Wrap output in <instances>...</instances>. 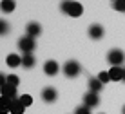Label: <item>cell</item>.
I'll return each mask as SVG.
<instances>
[{
	"instance_id": "cell-25",
	"label": "cell",
	"mask_w": 125,
	"mask_h": 114,
	"mask_svg": "<svg viewBox=\"0 0 125 114\" xmlns=\"http://www.w3.org/2000/svg\"><path fill=\"white\" fill-rule=\"evenodd\" d=\"M122 112H123V114H125V105H123V111H122Z\"/></svg>"
},
{
	"instance_id": "cell-12",
	"label": "cell",
	"mask_w": 125,
	"mask_h": 114,
	"mask_svg": "<svg viewBox=\"0 0 125 114\" xmlns=\"http://www.w3.org/2000/svg\"><path fill=\"white\" fill-rule=\"evenodd\" d=\"M6 63H7V67H20L22 65V56H18V54H7V58H6Z\"/></svg>"
},
{
	"instance_id": "cell-24",
	"label": "cell",
	"mask_w": 125,
	"mask_h": 114,
	"mask_svg": "<svg viewBox=\"0 0 125 114\" xmlns=\"http://www.w3.org/2000/svg\"><path fill=\"white\" fill-rule=\"evenodd\" d=\"M123 82H125V67H123Z\"/></svg>"
},
{
	"instance_id": "cell-20",
	"label": "cell",
	"mask_w": 125,
	"mask_h": 114,
	"mask_svg": "<svg viewBox=\"0 0 125 114\" xmlns=\"http://www.w3.org/2000/svg\"><path fill=\"white\" fill-rule=\"evenodd\" d=\"M7 83H9V85H13V87H18L20 78L16 76V74H9V76H7Z\"/></svg>"
},
{
	"instance_id": "cell-7",
	"label": "cell",
	"mask_w": 125,
	"mask_h": 114,
	"mask_svg": "<svg viewBox=\"0 0 125 114\" xmlns=\"http://www.w3.org/2000/svg\"><path fill=\"white\" fill-rule=\"evenodd\" d=\"M58 71H60V65H58V62H54V60H47L44 63V73L47 76H54V74H58Z\"/></svg>"
},
{
	"instance_id": "cell-4",
	"label": "cell",
	"mask_w": 125,
	"mask_h": 114,
	"mask_svg": "<svg viewBox=\"0 0 125 114\" xmlns=\"http://www.w3.org/2000/svg\"><path fill=\"white\" fill-rule=\"evenodd\" d=\"M80 71H82L80 63H78V62H74V60H69V62L63 65V74H65L67 78H74V76H78Z\"/></svg>"
},
{
	"instance_id": "cell-26",
	"label": "cell",
	"mask_w": 125,
	"mask_h": 114,
	"mask_svg": "<svg viewBox=\"0 0 125 114\" xmlns=\"http://www.w3.org/2000/svg\"><path fill=\"white\" fill-rule=\"evenodd\" d=\"M100 114H105V112H100Z\"/></svg>"
},
{
	"instance_id": "cell-11",
	"label": "cell",
	"mask_w": 125,
	"mask_h": 114,
	"mask_svg": "<svg viewBox=\"0 0 125 114\" xmlns=\"http://www.w3.org/2000/svg\"><path fill=\"white\" fill-rule=\"evenodd\" d=\"M2 96L4 98H9V100H16V87L9 85V83L2 85Z\"/></svg>"
},
{
	"instance_id": "cell-2",
	"label": "cell",
	"mask_w": 125,
	"mask_h": 114,
	"mask_svg": "<svg viewBox=\"0 0 125 114\" xmlns=\"http://www.w3.org/2000/svg\"><path fill=\"white\" fill-rule=\"evenodd\" d=\"M34 47H36V42H34V38H31V36H22L18 40V49L24 51V54H31L34 51Z\"/></svg>"
},
{
	"instance_id": "cell-23",
	"label": "cell",
	"mask_w": 125,
	"mask_h": 114,
	"mask_svg": "<svg viewBox=\"0 0 125 114\" xmlns=\"http://www.w3.org/2000/svg\"><path fill=\"white\" fill-rule=\"evenodd\" d=\"M7 31H9L7 22H6V20H0V33H2V34H7Z\"/></svg>"
},
{
	"instance_id": "cell-5",
	"label": "cell",
	"mask_w": 125,
	"mask_h": 114,
	"mask_svg": "<svg viewBox=\"0 0 125 114\" xmlns=\"http://www.w3.org/2000/svg\"><path fill=\"white\" fill-rule=\"evenodd\" d=\"M98 103H100V96L98 93H94V91H87V93L83 94V105L85 107H98Z\"/></svg>"
},
{
	"instance_id": "cell-22",
	"label": "cell",
	"mask_w": 125,
	"mask_h": 114,
	"mask_svg": "<svg viewBox=\"0 0 125 114\" xmlns=\"http://www.w3.org/2000/svg\"><path fill=\"white\" fill-rule=\"evenodd\" d=\"M74 114H91V109L85 107V105H82V107H76Z\"/></svg>"
},
{
	"instance_id": "cell-1",
	"label": "cell",
	"mask_w": 125,
	"mask_h": 114,
	"mask_svg": "<svg viewBox=\"0 0 125 114\" xmlns=\"http://www.w3.org/2000/svg\"><path fill=\"white\" fill-rule=\"evenodd\" d=\"M60 7H62V11L65 13V15L73 16V18H78V16H82V13H83L82 4L76 2V0H63Z\"/></svg>"
},
{
	"instance_id": "cell-18",
	"label": "cell",
	"mask_w": 125,
	"mask_h": 114,
	"mask_svg": "<svg viewBox=\"0 0 125 114\" xmlns=\"http://www.w3.org/2000/svg\"><path fill=\"white\" fill-rule=\"evenodd\" d=\"M98 80H100L103 85H105V83H109V82H113L111 80V74H109V71H102L100 74H98Z\"/></svg>"
},
{
	"instance_id": "cell-9",
	"label": "cell",
	"mask_w": 125,
	"mask_h": 114,
	"mask_svg": "<svg viewBox=\"0 0 125 114\" xmlns=\"http://www.w3.org/2000/svg\"><path fill=\"white\" fill-rule=\"evenodd\" d=\"M109 74H111V80H113V82H123V67H122V65L111 67Z\"/></svg>"
},
{
	"instance_id": "cell-17",
	"label": "cell",
	"mask_w": 125,
	"mask_h": 114,
	"mask_svg": "<svg viewBox=\"0 0 125 114\" xmlns=\"http://www.w3.org/2000/svg\"><path fill=\"white\" fill-rule=\"evenodd\" d=\"M34 62H36V60H34L33 54H24L22 56V65H24V67H27V69H31L34 65Z\"/></svg>"
},
{
	"instance_id": "cell-27",
	"label": "cell",
	"mask_w": 125,
	"mask_h": 114,
	"mask_svg": "<svg viewBox=\"0 0 125 114\" xmlns=\"http://www.w3.org/2000/svg\"><path fill=\"white\" fill-rule=\"evenodd\" d=\"M113 2H116V0H113Z\"/></svg>"
},
{
	"instance_id": "cell-16",
	"label": "cell",
	"mask_w": 125,
	"mask_h": 114,
	"mask_svg": "<svg viewBox=\"0 0 125 114\" xmlns=\"http://www.w3.org/2000/svg\"><path fill=\"white\" fill-rule=\"evenodd\" d=\"M103 83L98 80V78H91L89 80V91H94V93H98V91H102Z\"/></svg>"
},
{
	"instance_id": "cell-8",
	"label": "cell",
	"mask_w": 125,
	"mask_h": 114,
	"mask_svg": "<svg viewBox=\"0 0 125 114\" xmlns=\"http://www.w3.org/2000/svg\"><path fill=\"white\" fill-rule=\"evenodd\" d=\"M103 27L100 24H93L91 27H89V36L93 38V40H100V38H103Z\"/></svg>"
},
{
	"instance_id": "cell-21",
	"label": "cell",
	"mask_w": 125,
	"mask_h": 114,
	"mask_svg": "<svg viewBox=\"0 0 125 114\" xmlns=\"http://www.w3.org/2000/svg\"><path fill=\"white\" fill-rule=\"evenodd\" d=\"M113 7L116 11H120V13H125V0H116L113 4Z\"/></svg>"
},
{
	"instance_id": "cell-19",
	"label": "cell",
	"mask_w": 125,
	"mask_h": 114,
	"mask_svg": "<svg viewBox=\"0 0 125 114\" xmlns=\"http://www.w3.org/2000/svg\"><path fill=\"white\" fill-rule=\"evenodd\" d=\"M18 100L24 103V107H29V105H33V96H29V94H22Z\"/></svg>"
},
{
	"instance_id": "cell-13",
	"label": "cell",
	"mask_w": 125,
	"mask_h": 114,
	"mask_svg": "<svg viewBox=\"0 0 125 114\" xmlns=\"http://www.w3.org/2000/svg\"><path fill=\"white\" fill-rule=\"evenodd\" d=\"M24 111H25V107L18 98L11 102V114H24Z\"/></svg>"
},
{
	"instance_id": "cell-10",
	"label": "cell",
	"mask_w": 125,
	"mask_h": 114,
	"mask_svg": "<svg viewBox=\"0 0 125 114\" xmlns=\"http://www.w3.org/2000/svg\"><path fill=\"white\" fill-rule=\"evenodd\" d=\"M25 31H27V36H31V38H36L38 34L42 33V27L36 24V22H29V24H27V27H25Z\"/></svg>"
},
{
	"instance_id": "cell-14",
	"label": "cell",
	"mask_w": 125,
	"mask_h": 114,
	"mask_svg": "<svg viewBox=\"0 0 125 114\" xmlns=\"http://www.w3.org/2000/svg\"><path fill=\"white\" fill-rule=\"evenodd\" d=\"M11 102H13V100L4 98V96H2V100H0V114H7V112H11Z\"/></svg>"
},
{
	"instance_id": "cell-15",
	"label": "cell",
	"mask_w": 125,
	"mask_h": 114,
	"mask_svg": "<svg viewBox=\"0 0 125 114\" xmlns=\"http://www.w3.org/2000/svg\"><path fill=\"white\" fill-rule=\"evenodd\" d=\"M15 7H16L15 0H2V4H0V9H2L4 13H11Z\"/></svg>"
},
{
	"instance_id": "cell-6",
	"label": "cell",
	"mask_w": 125,
	"mask_h": 114,
	"mask_svg": "<svg viewBox=\"0 0 125 114\" xmlns=\"http://www.w3.org/2000/svg\"><path fill=\"white\" fill-rule=\"evenodd\" d=\"M56 98H58V91L54 89V87H45L44 91H42V100L47 103H53V102H56Z\"/></svg>"
},
{
	"instance_id": "cell-3",
	"label": "cell",
	"mask_w": 125,
	"mask_h": 114,
	"mask_svg": "<svg viewBox=\"0 0 125 114\" xmlns=\"http://www.w3.org/2000/svg\"><path fill=\"white\" fill-rule=\"evenodd\" d=\"M125 60V54L122 49H113L109 51V54H107V62L111 63V67H116V65H122Z\"/></svg>"
}]
</instances>
